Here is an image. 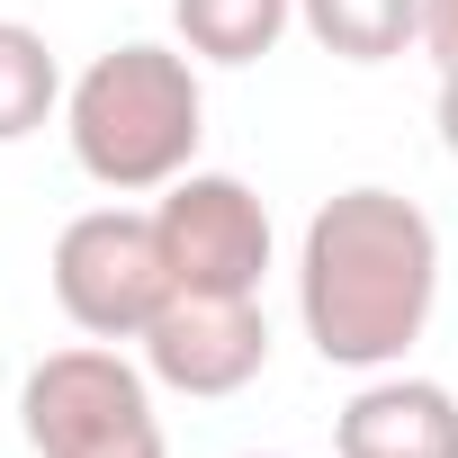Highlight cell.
Here are the masks:
<instances>
[{
  "label": "cell",
  "mask_w": 458,
  "mask_h": 458,
  "mask_svg": "<svg viewBox=\"0 0 458 458\" xmlns=\"http://www.w3.org/2000/svg\"><path fill=\"white\" fill-rule=\"evenodd\" d=\"M440 306V225L404 189H333L297 243V324L324 369H404Z\"/></svg>",
  "instance_id": "obj_1"
},
{
  "label": "cell",
  "mask_w": 458,
  "mask_h": 458,
  "mask_svg": "<svg viewBox=\"0 0 458 458\" xmlns=\"http://www.w3.org/2000/svg\"><path fill=\"white\" fill-rule=\"evenodd\" d=\"M64 135L81 180H99L108 198H162L180 171H198V135H207L198 55L153 37L90 55L64 90Z\"/></svg>",
  "instance_id": "obj_2"
},
{
  "label": "cell",
  "mask_w": 458,
  "mask_h": 458,
  "mask_svg": "<svg viewBox=\"0 0 458 458\" xmlns=\"http://www.w3.org/2000/svg\"><path fill=\"white\" fill-rule=\"evenodd\" d=\"M19 431L37 458H171L153 413V369L90 333L19 377Z\"/></svg>",
  "instance_id": "obj_3"
},
{
  "label": "cell",
  "mask_w": 458,
  "mask_h": 458,
  "mask_svg": "<svg viewBox=\"0 0 458 458\" xmlns=\"http://www.w3.org/2000/svg\"><path fill=\"white\" fill-rule=\"evenodd\" d=\"M55 306L90 342H144V324L171 306V261L153 234V207H81L55 234Z\"/></svg>",
  "instance_id": "obj_4"
},
{
  "label": "cell",
  "mask_w": 458,
  "mask_h": 458,
  "mask_svg": "<svg viewBox=\"0 0 458 458\" xmlns=\"http://www.w3.org/2000/svg\"><path fill=\"white\" fill-rule=\"evenodd\" d=\"M153 234H162L171 288H198V297H261L270 252H279L261 189L234 171H180L153 198Z\"/></svg>",
  "instance_id": "obj_5"
},
{
  "label": "cell",
  "mask_w": 458,
  "mask_h": 458,
  "mask_svg": "<svg viewBox=\"0 0 458 458\" xmlns=\"http://www.w3.org/2000/svg\"><path fill=\"white\" fill-rule=\"evenodd\" d=\"M144 369L153 386L171 395H243L261 369H270V315L261 297H198V288H171V306L144 324Z\"/></svg>",
  "instance_id": "obj_6"
},
{
  "label": "cell",
  "mask_w": 458,
  "mask_h": 458,
  "mask_svg": "<svg viewBox=\"0 0 458 458\" xmlns=\"http://www.w3.org/2000/svg\"><path fill=\"white\" fill-rule=\"evenodd\" d=\"M333 458H458V395H449L440 377L377 369V377L342 404Z\"/></svg>",
  "instance_id": "obj_7"
},
{
  "label": "cell",
  "mask_w": 458,
  "mask_h": 458,
  "mask_svg": "<svg viewBox=\"0 0 458 458\" xmlns=\"http://www.w3.org/2000/svg\"><path fill=\"white\" fill-rule=\"evenodd\" d=\"M288 28H297V0H171V37L198 64H225V72L279 55Z\"/></svg>",
  "instance_id": "obj_8"
},
{
  "label": "cell",
  "mask_w": 458,
  "mask_h": 458,
  "mask_svg": "<svg viewBox=\"0 0 458 458\" xmlns=\"http://www.w3.org/2000/svg\"><path fill=\"white\" fill-rule=\"evenodd\" d=\"M297 28L333 64H395L422 46V0H297Z\"/></svg>",
  "instance_id": "obj_9"
},
{
  "label": "cell",
  "mask_w": 458,
  "mask_h": 458,
  "mask_svg": "<svg viewBox=\"0 0 458 458\" xmlns=\"http://www.w3.org/2000/svg\"><path fill=\"white\" fill-rule=\"evenodd\" d=\"M64 64L28 19H0V144H28L55 108H64Z\"/></svg>",
  "instance_id": "obj_10"
},
{
  "label": "cell",
  "mask_w": 458,
  "mask_h": 458,
  "mask_svg": "<svg viewBox=\"0 0 458 458\" xmlns=\"http://www.w3.org/2000/svg\"><path fill=\"white\" fill-rule=\"evenodd\" d=\"M422 55L440 72H458V0H422Z\"/></svg>",
  "instance_id": "obj_11"
},
{
  "label": "cell",
  "mask_w": 458,
  "mask_h": 458,
  "mask_svg": "<svg viewBox=\"0 0 458 458\" xmlns=\"http://www.w3.org/2000/svg\"><path fill=\"white\" fill-rule=\"evenodd\" d=\"M440 153L458 162V72H440Z\"/></svg>",
  "instance_id": "obj_12"
},
{
  "label": "cell",
  "mask_w": 458,
  "mask_h": 458,
  "mask_svg": "<svg viewBox=\"0 0 458 458\" xmlns=\"http://www.w3.org/2000/svg\"><path fill=\"white\" fill-rule=\"evenodd\" d=\"M234 458H279V449H234Z\"/></svg>",
  "instance_id": "obj_13"
}]
</instances>
